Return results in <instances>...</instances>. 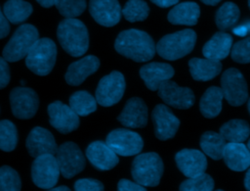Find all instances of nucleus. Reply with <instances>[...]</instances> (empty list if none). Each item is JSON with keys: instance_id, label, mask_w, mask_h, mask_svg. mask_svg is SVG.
I'll list each match as a JSON object with an SVG mask.
<instances>
[{"instance_id": "38", "label": "nucleus", "mask_w": 250, "mask_h": 191, "mask_svg": "<svg viewBox=\"0 0 250 191\" xmlns=\"http://www.w3.org/2000/svg\"><path fill=\"white\" fill-rule=\"evenodd\" d=\"M230 56L236 63H250V36L234 43L230 50Z\"/></svg>"}, {"instance_id": "21", "label": "nucleus", "mask_w": 250, "mask_h": 191, "mask_svg": "<svg viewBox=\"0 0 250 191\" xmlns=\"http://www.w3.org/2000/svg\"><path fill=\"white\" fill-rule=\"evenodd\" d=\"M175 73L172 66L166 63L152 62L143 66L140 70V75L145 81L146 86L151 90L156 91L160 84L168 79H171Z\"/></svg>"}, {"instance_id": "20", "label": "nucleus", "mask_w": 250, "mask_h": 191, "mask_svg": "<svg viewBox=\"0 0 250 191\" xmlns=\"http://www.w3.org/2000/svg\"><path fill=\"white\" fill-rule=\"evenodd\" d=\"M117 119L126 127H144L147 122V107L141 98L133 97L126 102Z\"/></svg>"}, {"instance_id": "17", "label": "nucleus", "mask_w": 250, "mask_h": 191, "mask_svg": "<svg viewBox=\"0 0 250 191\" xmlns=\"http://www.w3.org/2000/svg\"><path fill=\"white\" fill-rule=\"evenodd\" d=\"M25 145L29 155L33 158L45 154L56 155L59 148L53 134L40 126L34 127L29 132Z\"/></svg>"}, {"instance_id": "50", "label": "nucleus", "mask_w": 250, "mask_h": 191, "mask_svg": "<svg viewBox=\"0 0 250 191\" xmlns=\"http://www.w3.org/2000/svg\"><path fill=\"white\" fill-rule=\"evenodd\" d=\"M247 147H248V149H249V151H250V139H249L248 142H247Z\"/></svg>"}, {"instance_id": "13", "label": "nucleus", "mask_w": 250, "mask_h": 191, "mask_svg": "<svg viewBox=\"0 0 250 191\" xmlns=\"http://www.w3.org/2000/svg\"><path fill=\"white\" fill-rule=\"evenodd\" d=\"M50 124L62 134L69 133L79 126V116L70 106L55 101L48 106Z\"/></svg>"}, {"instance_id": "31", "label": "nucleus", "mask_w": 250, "mask_h": 191, "mask_svg": "<svg viewBox=\"0 0 250 191\" xmlns=\"http://www.w3.org/2000/svg\"><path fill=\"white\" fill-rule=\"evenodd\" d=\"M97 100L89 92L80 90L74 92L69 98V106L81 117H85L97 110Z\"/></svg>"}, {"instance_id": "46", "label": "nucleus", "mask_w": 250, "mask_h": 191, "mask_svg": "<svg viewBox=\"0 0 250 191\" xmlns=\"http://www.w3.org/2000/svg\"><path fill=\"white\" fill-rule=\"evenodd\" d=\"M244 186L246 188V190L250 191V167L247 168L245 177H244Z\"/></svg>"}, {"instance_id": "40", "label": "nucleus", "mask_w": 250, "mask_h": 191, "mask_svg": "<svg viewBox=\"0 0 250 191\" xmlns=\"http://www.w3.org/2000/svg\"><path fill=\"white\" fill-rule=\"evenodd\" d=\"M10 68L7 61L0 57V89L6 87L10 81Z\"/></svg>"}, {"instance_id": "22", "label": "nucleus", "mask_w": 250, "mask_h": 191, "mask_svg": "<svg viewBox=\"0 0 250 191\" xmlns=\"http://www.w3.org/2000/svg\"><path fill=\"white\" fill-rule=\"evenodd\" d=\"M100 60L93 55L86 56L69 65L64 78L65 81L72 86L80 85L89 75L98 71Z\"/></svg>"}, {"instance_id": "33", "label": "nucleus", "mask_w": 250, "mask_h": 191, "mask_svg": "<svg viewBox=\"0 0 250 191\" xmlns=\"http://www.w3.org/2000/svg\"><path fill=\"white\" fill-rule=\"evenodd\" d=\"M149 14V7L144 0H129L122 9V15L130 22L145 21Z\"/></svg>"}, {"instance_id": "19", "label": "nucleus", "mask_w": 250, "mask_h": 191, "mask_svg": "<svg viewBox=\"0 0 250 191\" xmlns=\"http://www.w3.org/2000/svg\"><path fill=\"white\" fill-rule=\"evenodd\" d=\"M86 157L99 170H109L119 162L117 154L104 141H94L86 149Z\"/></svg>"}, {"instance_id": "16", "label": "nucleus", "mask_w": 250, "mask_h": 191, "mask_svg": "<svg viewBox=\"0 0 250 191\" xmlns=\"http://www.w3.org/2000/svg\"><path fill=\"white\" fill-rule=\"evenodd\" d=\"M89 12L99 24L106 27L117 24L122 15L118 0H90Z\"/></svg>"}, {"instance_id": "26", "label": "nucleus", "mask_w": 250, "mask_h": 191, "mask_svg": "<svg viewBox=\"0 0 250 191\" xmlns=\"http://www.w3.org/2000/svg\"><path fill=\"white\" fill-rule=\"evenodd\" d=\"M189 72L194 80L208 81L216 77L222 71L220 61L211 60L208 58H192L188 61Z\"/></svg>"}, {"instance_id": "10", "label": "nucleus", "mask_w": 250, "mask_h": 191, "mask_svg": "<svg viewBox=\"0 0 250 191\" xmlns=\"http://www.w3.org/2000/svg\"><path fill=\"white\" fill-rule=\"evenodd\" d=\"M61 174L65 178H71L81 172L85 166L86 160L77 144L68 141L59 146L56 153Z\"/></svg>"}, {"instance_id": "3", "label": "nucleus", "mask_w": 250, "mask_h": 191, "mask_svg": "<svg viewBox=\"0 0 250 191\" xmlns=\"http://www.w3.org/2000/svg\"><path fill=\"white\" fill-rule=\"evenodd\" d=\"M195 42V31L187 28L163 36L156 44V52L165 60L175 61L189 54Z\"/></svg>"}, {"instance_id": "41", "label": "nucleus", "mask_w": 250, "mask_h": 191, "mask_svg": "<svg viewBox=\"0 0 250 191\" xmlns=\"http://www.w3.org/2000/svg\"><path fill=\"white\" fill-rule=\"evenodd\" d=\"M117 189L119 191H145L146 187L128 179H120L117 184Z\"/></svg>"}, {"instance_id": "28", "label": "nucleus", "mask_w": 250, "mask_h": 191, "mask_svg": "<svg viewBox=\"0 0 250 191\" xmlns=\"http://www.w3.org/2000/svg\"><path fill=\"white\" fill-rule=\"evenodd\" d=\"M227 140L219 132L206 131L200 137V147L204 154L213 160L223 158Z\"/></svg>"}, {"instance_id": "32", "label": "nucleus", "mask_w": 250, "mask_h": 191, "mask_svg": "<svg viewBox=\"0 0 250 191\" xmlns=\"http://www.w3.org/2000/svg\"><path fill=\"white\" fill-rule=\"evenodd\" d=\"M240 11L236 4L232 2L224 3L216 12L215 22L220 30L231 28L239 20Z\"/></svg>"}, {"instance_id": "6", "label": "nucleus", "mask_w": 250, "mask_h": 191, "mask_svg": "<svg viewBox=\"0 0 250 191\" xmlns=\"http://www.w3.org/2000/svg\"><path fill=\"white\" fill-rule=\"evenodd\" d=\"M39 39L37 28L30 24H24L16 29L13 36L3 49V58L7 62H17L24 58L33 44Z\"/></svg>"}, {"instance_id": "30", "label": "nucleus", "mask_w": 250, "mask_h": 191, "mask_svg": "<svg viewBox=\"0 0 250 191\" xmlns=\"http://www.w3.org/2000/svg\"><path fill=\"white\" fill-rule=\"evenodd\" d=\"M32 6L24 0H7L3 6V13L7 20L14 24L24 22L32 13Z\"/></svg>"}, {"instance_id": "47", "label": "nucleus", "mask_w": 250, "mask_h": 191, "mask_svg": "<svg viewBox=\"0 0 250 191\" xmlns=\"http://www.w3.org/2000/svg\"><path fill=\"white\" fill-rule=\"evenodd\" d=\"M202 3L206 4V5H210V6H215L217 5L219 2H221L222 0H200Z\"/></svg>"}, {"instance_id": "29", "label": "nucleus", "mask_w": 250, "mask_h": 191, "mask_svg": "<svg viewBox=\"0 0 250 191\" xmlns=\"http://www.w3.org/2000/svg\"><path fill=\"white\" fill-rule=\"evenodd\" d=\"M219 132L229 142H244L250 136V125L243 119H230L221 126Z\"/></svg>"}, {"instance_id": "42", "label": "nucleus", "mask_w": 250, "mask_h": 191, "mask_svg": "<svg viewBox=\"0 0 250 191\" xmlns=\"http://www.w3.org/2000/svg\"><path fill=\"white\" fill-rule=\"evenodd\" d=\"M10 22L7 20L0 8V39L7 36L10 32Z\"/></svg>"}, {"instance_id": "15", "label": "nucleus", "mask_w": 250, "mask_h": 191, "mask_svg": "<svg viewBox=\"0 0 250 191\" xmlns=\"http://www.w3.org/2000/svg\"><path fill=\"white\" fill-rule=\"evenodd\" d=\"M151 119L154 125V134L159 140L173 138L180 126V119L163 104H158L154 107Z\"/></svg>"}, {"instance_id": "25", "label": "nucleus", "mask_w": 250, "mask_h": 191, "mask_svg": "<svg viewBox=\"0 0 250 191\" xmlns=\"http://www.w3.org/2000/svg\"><path fill=\"white\" fill-rule=\"evenodd\" d=\"M200 16V8L195 2H183L174 5L167 19L172 24L194 25Z\"/></svg>"}, {"instance_id": "8", "label": "nucleus", "mask_w": 250, "mask_h": 191, "mask_svg": "<svg viewBox=\"0 0 250 191\" xmlns=\"http://www.w3.org/2000/svg\"><path fill=\"white\" fill-rule=\"evenodd\" d=\"M224 98L231 106L238 107L248 100V88L243 74L234 68L225 71L221 77Z\"/></svg>"}, {"instance_id": "24", "label": "nucleus", "mask_w": 250, "mask_h": 191, "mask_svg": "<svg viewBox=\"0 0 250 191\" xmlns=\"http://www.w3.org/2000/svg\"><path fill=\"white\" fill-rule=\"evenodd\" d=\"M232 47V36L223 30L216 32L203 46L202 54L205 58L221 61L228 57Z\"/></svg>"}, {"instance_id": "2", "label": "nucleus", "mask_w": 250, "mask_h": 191, "mask_svg": "<svg viewBox=\"0 0 250 191\" xmlns=\"http://www.w3.org/2000/svg\"><path fill=\"white\" fill-rule=\"evenodd\" d=\"M57 37L62 49L72 57L84 55L89 48L88 29L75 18H65L59 24Z\"/></svg>"}, {"instance_id": "37", "label": "nucleus", "mask_w": 250, "mask_h": 191, "mask_svg": "<svg viewBox=\"0 0 250 191\" xmlns=\"http://www.w3.org/2000/svg\"><path fill=\"white\" fill-rule=\"evenodd\" d=\"M60 14L67 19L80 16L86 9V0H55Z\"/></svg>"}, {"instance_id": "1", "label": "nucleus", "mask_w": 250, "mask_h": 191, "mask_svg": "<svg viewBox=\"0 0 250 191\" xmlns=\"http://www.w3.org/2000/svg\"><path fill=\"white\" fill-rule=\"evenodd\" d=\"M114 48L120 55L140 63L151 60L156 52L150 35L135 28L121 31L115 39Z\"/></svg>"}, {"instance_id": "7", "label": "nucleus", "mask_w": 250, "mask_h": 191, "mask_svg": "<svg viewBox=\"0 0 250 191\" xmlns=\"http://www.w3.org/2000/svg\"><path fill=\"white\" fill-rule=\"evenodd\" d=\"M60 174L61 170L55 155L38 156L32 163L31 178L39 188L51 190L57 184Z\"/></svg>"}, {"instance_id": "45", "label": "nucleus", "mask_w": 250, "mask_h": 191, "mask_svg": "<svg viewBox=\"0 0 250 191\" xmlns=\"http://www.w3.org/2000/svg\"><path fill=\"white\" fill-rule=\"evenodd\" d=\"M36 1L44 8H50L55 4V0H36Z\"/></svg>"}, {"instance_id": "18", "label": "nucleus", "mask_w": 250, "mask_h": 191, "mask_svg": "<svg viewBox=\"0 0 250 191\" xmlns=\"http://www.w3.org/2000/svg\"><path fill=\"white\" fill-rule=\"evenodd\" d=\"M178 168L187 177H194L205 171L207 160L205 155L196 149H183L175 156Z\"/></svg>"}, {"instance_id": "48", "label": "nucleus", "mask_w": 250, "mask_h": 191, "mask_svg": "<svg viewBox=\"0 0 250 191\" xmlns=\"http://www.w3.org/2000/svg\"><path fill=\"white\" fill-rule=\"evenodd\" d=\"M51 190H55V191H69L70 189L67 186H59V187H53Z\"/></svg>"}, {"instance_id": "44", "label": "nucleus", "mask_w": 250, "mask_h": 191, "mask_svg": "<svg viewBox=\"0 0 250 191\" xmlns=\"http://www.w3.org/2000/svg\"><path fill=\"white\" fill-rule=\"evenodd\" d=\"M232 32H233L235 35H237V36H246L248 33H250V32H249V28H248V26H247L246 24L234 27V28L232 29Z\"/></svg>"}, {"instance_id": "34", "label": "nucleus", "mask_w": 250, "mask_h": 191, "mask_svg": "<svg viewBox=\"0 0 250 191\" xmlns=\"http://www.w3.org/2000/svg\"><path fill=\"white\" fill-rule=\"evenodd\" d=\"M18 144V130L16 125L8 120H0V149L5 152L13 151Z\"/></svg>"}, {"instance_id": "51", "label": "nucleus", "mask_w": 250, "mask_h": 191, "mask_svg": "<svg viewBox=\"0 0 250 191\" xmlns=\"http://www.w3.org/2000/svg\"><path fill=\"white\" fill-rule=\"evenodd\" d=\"M248 6H249V9H250V0H248Z\"/></svg>"}, {"instance_id": "12", "label": "nucleus", "mask_w": 250, "mask_h": 191, "mask_svg": "<svg viewBox=\"0 0 250 191\" xmlns=\"http://www.w3.org/2000/svg\"><path fill=\"white\" fill-rule=\"evenodd\" d=\"M10 104L16 118L27 119L36 114L39 99L36 92L31 88L16 87L10 93Z\"/></svg>"}, {"instance_id": "5", "label": "nucleus", "mask_w": 250, "mask_h": 191, "mask_svg": "<svg viewBox=\"0 0 250 191\" xmlns=\"http://www.w3.org/2000/svg\"><path fill=\"white\" fill-rule=\"evenodd\" d=\"M57 59V46L47 37L39 38L25 56L26 67L37 75H47L53 70Z\"/></svg>"}, {"instance_id": "4", "label": "nucleus", "mask_w": 250, "mask_h": 191, "mask_svg": "<svg viewBox=\"0 0 250 191\" xmlns=\"http://www.w3.org/2000/svg\"><path fill=\"white\" fill-rule=\"evenodd\" d=\"M163 162L154 152L139 154L132 163L133 179L143 186L154 187L159 184L163 173Z\"/></svg>"}, {"instance_id": "36", "label": "nucleus", "mask_w": 250, "mask_h": 191, "mask_svg": "<svg viewBox=\"0 0 250 191\" xmlns=\"http://www.w3.org/2000/svg\"><path fill=\"white\" fill-rule=\"evenodd\" d=\"M21 182L19 173L9 166L0 167V191H19Z\"/></svg>"}, {"instance_id": "14", "label": "nucleus", "mask_w": 250, "mask_h": 191, "mask_svg": "<svg viewBox=\"0 0 250 191\" xmlns=\"http://www.w3.org/2000/svg\"><path fill=\"white\" fill-rule=\"evenodd\" d=\"M157 92L165 104L176 109H189L194 104L192 90L188 87H181L170 79L163 81Z\"/></svg>"}, {"instance_id": "49", "label": "nucleus", "mask_w": 250, "mask_h": 191, "mask_svg": "<svg viewBox=\"0 0 250 191\" xmlns=\"http://www.w3.org/2000/svg\"><path fill=\"white\" fill-rule=\"evenodd\" d=\"M247 109H248V112L250 114V98H248V103H247Z\"/></svg>"}, {"instance_id": "11", "label": "nucleus", "mask_w": 250, "mask_h": 191, "mask_svg": "<svg viewBox=\"0 0 250 191\" xmlns=\"http://www.w3.org/2000/svg\"><path fill=\"white\" fill-rule=\"evenodd\" d=\"M105 142L117 155L123 157L140 154L144 146L141 135L126 128L111 130L107 134Z\"/></svg>"}, {"instance_id": "27", "label": "nucleus", "mask_w": 250, "mask_h": 191, "mask_svg": "<svg viewBox=\"0 0 250 191\" xmlns=\"http://www.w3.org/2000/svg\"><path fill=\"white\" fill-rule=\"evenodd\" d=\"M224 93L222 88L217 86L209 87L201 96L199 109L203 117L207 119L216 118L222 111Z\"/></svg>"}, {"instance_id": "9", "label": "nucleus", "mask_w": 250, "mask_h": 191, "mask_svg": "<svg viewBox=\"0 0 250 191\" xmlns=\"http://www.w3.org/2000/svg\"><path fill=\"white\" fill-rule=\"evenodd\" d=\"M126 83L124 75L113 71L101 78L96 89V100L103 107H110L117 104L125 91Z\"/></svg>"}, {"instance_id": "43", "label": "nucleus", "mask_w": 250, "mask_h": 191, "mask_svg": "<svg viewBox=\"0 0 250 191\" xmlns=\"http://www.w3.org/2000/svg\"><path fill=\"white\" fill-rule=\"evenodd\" d=\"M152 3H154L155 5H157L158 7L161 8H168L171 6H174L176 4H178V2L180 0H150Z\"/></svg>"}, {"instance_id": "35", "label": "nucleus", "mask_w": 250, "mask_h": 191, "mask_svg": "<svg viewBox=\"0 0 250 191\" xmlns=\"http://www.w3.org/2000/svg\"><path fill=\"white\" fill-rule=\"evenodd\" d=\"M213 189L214 180L205 172L194 177H188L180 185L182 191H211Z\"/></svg>"}, {"instance_id": "23", "label": "nucleus", "mask_w": 250, "mask_h": 191, "mask_svg": "<svg viewBox=\"0 0 250 191\" xmlns=\"http://www.w3.org/2000/svg\"><path fill=\"white\" fill-rule=\"evenodd\" d=\"M227 167L234 171H243L250 167V151L243 142H229L223 155Z\"/></svg>"}, {"instance_id": "39", "label": "nucleus", "mask_w": 250, "mask_h": 191, "mask_svg": "<svg viewBox=\"0 0 250 191\" xmlns=\"http://www.w3.org/2000/svg\"><path fill=\"white\" fill-rule=\"evenodd\" d=\"M74 189L76 191H102L104 190V185L94 178H81L75 181Z\"/></svg>"}]
</instances>
